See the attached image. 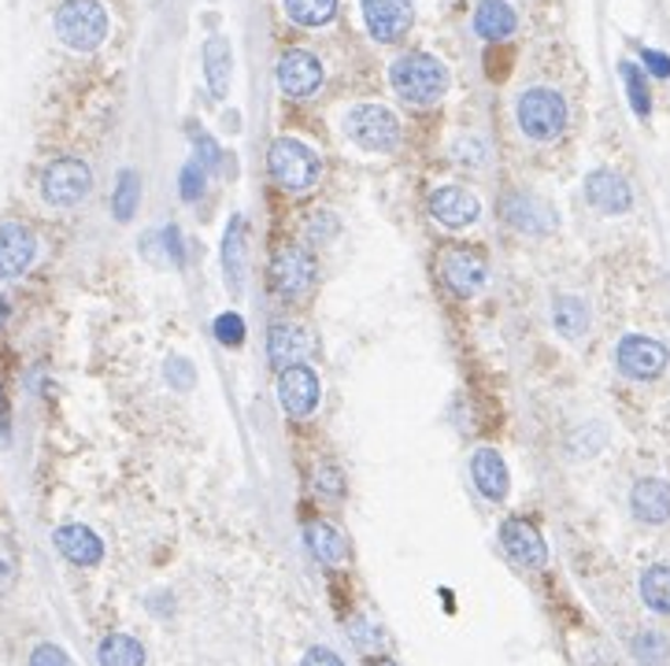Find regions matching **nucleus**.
<instances>
[{"label":"nucleus","instance_id":"f257e3e1","mask_svg":"<svg viewBox=\"0 0 670 666\" xmlns=\"http://www.w3.org/2000/svg\"><path fill=\"white\" fill-rule=\"evenodd\" d=\"M389 86L404 104L426 108L444 97V89H449V70H444L441 59L430 53H404L393 59Z\"/></svg>","mask_w":670,"mask_h":666},{"label":"nucleus","instance_id":"f03ea898","mask_svg":"<svg viewBox=\"0 0 670 666\" xmlns=\"http://www.w3.org/2000/svg\"><path fill=\"white\" fill-rule=\"evenodd\" d=\"M56 37L75 53H94L108 37V12L100 0H64L56 8Z\"/></svg>","mask_w":670,"mask_h":666},{"label":"nucleus","instance_id":"7ed1b4c3","mask_svg":"<svg viewBox=\"0 0 670 666\" xmlns=\"http://www.w3.org/2000/svg\"><path fill=\"white\" fill-rule=\"evenodd\" d=\"M267 164H271L274 181H278L282 189H289V193H308L322 175V164H319V156H315V148L304 145L297 137L274 141L267 153Z\"/></svg>","mask_w":670,"mask_h":666},{"label":"nucleus","instance_id":"20e7f679","mask_svg":"<svg viewBox=\"0 0 670 666\" xmlns=\"http://www.w3.org/2000/svg\"><path fill=\"white\" fill-rule=\"evenodd\" d=\"M515 115H519L523 134L530 141H552L560 137L567 126V100L556 93V89L534 86L519 97Z\"/></svg>","mask_w":670,"mask_h":666},{"label":"nucleus","instance_id":"39448f33","mask_svg":"<svg viewBox=\"0 0 670 666\" xmlns=\"http://www.w3.org/2000/svg\"><path fill=\"white\" fill-rule=\"evenodd\" d=\"M344 134H349L363 153H393L400 145V123L389 108L382 104H356L344 115Z\"/></svg>","mask_w":670,"mask_h":666},{"label":"nucleus","instance_id":"423d86ee","mask_svg":"<svg viewBox=\"0 0 670 666\" xmlns=\"http://www.w3.org/2000/svg\"><path fill=\"white\" fill-rule=\"evenodd\" d=\"M89 189H94V175H89V167L83 159H56V164L45 167L42 175V197L48 200L53 208H75L83 204L89 197Z\"/></svg>","mask_w":670,"mask_h":666},{"label":"nucleus","instance_id":"0eeeda50","mask_svg":"<svg viewBox=\"0 0 670 666\" xmlns=\"http://www.w3.org/2000/svg\"><path fill=\"white\" fill-rule=\"evenodd\" d=\"M618 370H623L626 378H637V381H652L667 370L670 363V352L667 345H659L652 337H641V333H629V337L618 341Z\"/></svg>","mask_w":670,"mask_h":666},{"label":"nucleus","instance_id":"6e6552de","mask_svg":"<svg viewBox=\"0 0 670 666\" xmlns=\"http://www.w3.org/2000/svg\"><path fill=\"white\" fill-rule=\"evenodd\" d=\"M360 8L371 37L382 45L400 42L415 19V0H360Z\"/></svg>","mask_w":670,"mask_h":666},{"label":"nucleus","instance_id":"1a4fd4ad","mask_svg":"<svg viewBox=\"0 0 670 666\" xmlns=\"http://www.w3.org/2000/svg\"><path fill=\"white\" fill-rule=\"evenodd\" d=\"M438 275L455 297H474L485 286V259L474 248H444L438 259Z\"/></svg>","mask_w":670,"mask_h":666},{"label":"nucleus","instance_id":"9d476101","mask_svg":"<svg viewBox=\"0 0 670 666\" xmlns=\"http://www.w3.org/2000/svg\"><path fill=\"white\" fill-rule=\"evenodd\" d=\"M37 256V237L23 222H4L0 226V281H15L26 275Z\"/></svg>","mask_w":670,"mask_h":666},{"label":"nucleus","instance_id":"9b49d317","mask_svg":"<svg viewBox=\"0 0 670 666\" xmlns=\"http://www.w3.org/2000/svg\"><path fill=\"white\" fill-rule=\"evenodd\" d=\"M278 86H282V93L293 100L311 97L315 89L322 86V64L308 53V48H289V53L278 59Z\"/></svg>","mask_w":670,"mask_h":666},{"label":"nucleus","instance_id":"f8f14e48","mask_svg":"<svg viewBox=\"0 0 670 666\" xmlns=\"http://www.w3.org/2000/svg\"><path fill=\"white\" fill-rule=\"evenodd\" d=\"M278 400L289 415H311L315 403H319V375L311 367H304V363H293L278 375Z\"/></svg>","mask_w":670,"mask_h":666},{"label":"nucleus","instance_id":"ddd939ff","mask_svg":"<svg viewBox=\"0 0 670 666\" xmlns=\"http://www.w3.org/2000/svg\"><path fill=\"white\" fill-rule=\"evenodd\" d=\"M501 544H504L507 559H515L526 570H541L545 563H548L545 537L530 526V522H523V519H507L504 522V526H501Z\"/></svg>","mask_w":670,"mask_h":666},{"label":"nucleus","instance_id":"4468645a","mask_svg":"<svg viewBox=\"0 0 670 666\" xmlns=\"http://www.w3.org/2000/svg\"><path fill=\"white\" fill-rule=\"evenodd\" d=\"M271 281H274V289L286 292V297H300V292L315 281L311 252L300 248V245L282 248L278 256H274V264H271Z\"/></svg>","mask_w":670,"mask_h":666},{"label":"nucleus","instance_id":"2eb2a0df","mask_svg":"<svg viewBox=\"0 0 670 666\" xmlns=\"http://www.w3.org/2000/svg\"><path fill=\"white\" fill-rule=\"evenodd\" d=\"M430 215L449 230H466L474 219L482 215V204L471 189L463 186H441L438 193L430 197Z\"/></svg>","mask_w":670,"mask_h":666},{"label":"nucleus","instance_id":"dca6fc26","mask_svg":"<svg viewBox=\"0 0 670 666\" xmlns=\"http://www.w3.org/2000/svg\"><path fill=\"white\" fill-rule=\"evenodd\" d=\"M585 200L604 215H626L629 204H634V193H629V181L615 170H593L585 178Z\"/></svg>","mask_w":670,"mask_h":666},{"label":"nucleus","instance_id":"f3484780","mask_svg":"<svg viewBox=\"0 0 670 666\" xmlns=\"http://www.w3.org/2000/svg\"><path fill=\"white\" fill-rule=\"evenodd\" d=\"M53 541H56V552L64 555L67 563H75V567H97V563L105 559V541L89 526H83V522L59 526Z\"/></svg>","mask_w":670,"mask_h":666},{"label":"nucleus","instance_id":"a211bd4d","mask_svg":"<svg viewBox=\"0 0 670 666\" xmlns=\"http://www.w3.org/2000/svg\"><path fill=\"white\" fill-rule=\"evenodd\" d=\"M629 508L648 526H663L670 519V486L663 478H641L629 492Z\"/></svg>","mask_w":670,"mask_h":666},{"label":"nucleus","instance_id":"6ab92c4d","mask_svg":"<svg viewBox=\"0 0 670 666\" xmlns=\"http://www.w3.org/2000/svg\"><path fill=\"white\" fill-rule=\"evenodd\" d=\"M471 474H474V486L485 500H504L507 489H512V474H507V463L501 459L496 448H479L471 459Z\"/></svg>","mask_w":670,"mask_h":666},{"label":"nucleus","instance_id":"aec40b11","mask_svg":"<svg viewBox=\"0 0 670 666\" xmlns=\"http://www.w3.org/2000/svg\"><path fill=\"white\" fill-rule=\"evenodd\" d=\"M245 252H249V230H245V219L233 215L227 234H222V248H219V259H222V275H227V286L230 292H241V275H245Z\"/></svg>","mask_w":670,"mask_h":666},{"label":"nucleus","instance_id":"412c9836","mask_svg":"<svg viewBox=\"0 0 670 666\" xmlns=\"http://www.w3.org/2000/svg\"><path fill=\"white\" fill-rule=\"evenodd\" d=\"M504 219L512 222V226L526 230V234H545V230L556 226L552 211H548V204H541L537 197H526V193H515V197H504Z\"/></svg>","mask_w":670,"mask_h":666},{"label":"nucleus","instance_id":"4be33fe9","mask_svg":"<svg viewBox=\"0 0 670 666\" xmlns=\"http://www.w3.org/2000/svg\"><path fill=\"white\" fill-rule=\"evenodd\" d=\"M515 26H519V15L507 0H482L479 12H474V30L485 42H504V37L515 34Z\"/></svg>","mask_w":670,"mask_h":666},{"label":"nucleus","instance_id":"5701e85b","mask_svg":"<svg viewBox=\"0 0 670 666\" xmlns=\"http://www.w3.org/2000/svg\"><path fill=\"white\" fill-rule=\"evenodd\" d=\"M308 348H311V337L300 326H289V322L274 326L271 337H267L271 363H274V367H282V370L293 367V363H300L304 356H308Z\"/></svg>","mask_w":670,"mask_h":666},{"label":"nucleus","instance_id":"b1692460","mask_svg":"<svg viewBox=\"0 0 670 666\" xmlns=\"http://www.w3.org/2000/svg\"><path fill=\"white\" fill-rule=\"evenodd\" d=\"M205 75H208V89L211 97H227L230 93V75H233V56H230V42L227 37H211L205 45Z\"/></svg>","mask_w":670,"mask_h":666},{"label":"nucleus","instance_id":"393cba45","mask_svg":"<svg viewBox=\"0 0 670 666\" xmlns=\"http://www.w3.org/2000/svg\"><path fill=\"white\" fill-rule=\"evenodd\" d=\"M100 666H145V648L130 633H108L97 648Z\"/></svg>","mask_w":670,"mask_h":666},{"label":"nucleus","instance_id":"a878e982","mask_svg":"<svg viewBox=\"0 0 670 666\" xmlns=\"http://www.w3.org/2000/svg\"><path fill=\"white\" fill-rule=\"evenodd\" d=\"M304 537H308V548L315 552V559L327 563V567H338L344 559V537L338 526H330V522H311Z\"/></svg>","mask_w":670,"mask_h":666},{"label":"nucleus","instance_id":"bb28decb","mask_svg":"<svg viewBox=\"0 0 670 666\" xmlns=\"http://www.w3.org/2000/svg\"><path fill=\"white\" fill-rule=\"evenodd\" d=\"M552 322H556V330H560L563 337H582V333L589 330V308H585V300L560 297V300H556V308H552Z\"/></svg>","mask_w":670,"mask_h":666},{"label":"nucleus","instance_id":"cd10ccee","mask_svg":"<svg viewBox=\"0 0 670 666\" xmlns=\"http://www.w3.org/2000/svg\"><path fill=\"white\" fill-rule=\"evenodd\" d=\"M641 600L656 614H670V567H648L641 574Z\"/></svg>","mask_w":670,"mask_h":666},{"label":"nucleus","instance_id":"c85d7f7f","mask_svg":"<svg viewBox=\"0 0 670 666\" xmlns=\"http://www.w3.org/2000/svg\"><path fill=\"white\" fill-rule=\"evenodd\" d=\"M333 12L338 0H286V15L300 26H327Z\"/></svg>","mask_w":670,"mask_h":666},{"label":"nucleus","instance_id":"c756f323","mask_svg":"<svg viewBox=\"0 0 670 666\" xmlns=\"http://www.w3.org/2000/svg\"><path fill=\"white\" fill-rule=\"evenodd\" d=\"M138 197H141V178L134 170H123L119 175V186H116V219H130L138 211Z\"/></svg>","mask_w":670,"mask_h":666},{"label":"nucleus","instance_id":"7c9ffc66","mask_svg":"<svg viewBox=\"0 0 670 666\" xmlns=\"http://www.w3.org/2000/svg\"><path fill=\"white\" fill-rule=\"evenodd\" d=\"M623 82H626V93H629V104H634L637 115H648L652 111V100H648V82L641 75V67L637 64H623Z\"/></svg>","mask_w":670,"mask_h":666},{"label":"nucleus","instance_id":"2f4dec72","mask_svg":"<svg viewBox=\"0 0 670 666\" xmlns=\"http://www.w3.org/2000/svg\"><path fill=\"white\" fill-rule=\"evenodd\" d=\"M15 581H19V548L12 537L0 533V600L15 589Z\"/></svg>","mask_w":670,"mask_h":666},{"label":"nucleus","instance_id":"473e14b6","mask_svg":"<svg viewBox=\"0 0 670 666\" xmlns=\"http://www.w3.org/2000/svg\"><path fill=\"white\" fill-rule=\"evenodd\" d=\"M30 666H75V659L59 648V644H37L34 652H30Z\"/></svg>","mask_w":670,"mask_h":666},{"label":"nucleus","instance_id":"72a5a7b5","mask_svg":"<svg viewBox=\"0 0 670 666\" xmlns=\"http://www.w3.org/2000/svg\"><path fill=\"white\" fill-rule=\"evenodd\" d=\"M200 193H205V167L193 159L182 167V200H200Z\"/></svg>","mask_w":670,"mask_h":666},{"label":"nucleus","instance_id":"f704fd0d","mask_svg":"<svg viewBox=\"0 0 670 666\" xmlns=\"http://www.w3.org/2000/svg\"><path fill=\"white\" fill-rule=\"evenodd\" d=\"M241 333H245V322H241V315H233V311L216 319V337L222 345H241Z\"/></svg>","mask_w":670,"mask_h":666},{"label":"nucleus","instance_id":"c9c22d12","mask_svg":"<svg viewBox=\"0 0 670 666\" xmlns=\"http://www.w3.org/2000/svg\"><path fill=\"white\" fill-rule=\"evenodd\" d=\"M349 633H352V641L360 644V652H382V633L374 630L367 619H356V622H352Z\"/></svg>","mask_w":670,"mask_h":666},{"label":"nucleus","instance_id":"e433bc0d","mask_svg":"<svg viewBox=\"0 0 670 666\" xmlns=\"http://www.w3.org/2000/svg\"><path fill=\"white\" fill-rule=\"evenodd\" d=\"M637 652H641L645 663H663L667 659V641L659 633H641L637 637Z\"/></svg>","mask_w":670,"mask_h":666},{"label":"nucleus","instance_id":"4c0bfd02","mask_svg":"<svg viewBox=\"0 0 670 666\" xmlns=\"http://www.w3.org/2000/svg\"><path fill=\"white\" fill-rule=\"evenodd\" d=\"M193 145H197V164L200 167H219V145L205 130H193Z\"/></svg>","mask_w":670,"mask_h":666},{"label":"nucleus","instance_id":"58836bf2","mask_svg":"<svg viewBox=\"0 0 670 666\" xmlns=\"http://www.w3.org/2000/svg\"><path fill=\"white\" fill-rule=\"evenodd\" d=\"M300 666H344V659H341L338 652H330V648H322V644H315V648L304 652Z\"/></svg>","mask_w":670,"mask_h":666},{"label":"nucleus","instance_id":"ea45409f","mask_svg":"<svg viewBox=\"0 0 670 666\" xmlns=\"http://www.w3.org/2000/svg\"><path fill=\"white\" fill-rule=\"evenodd\" d=\"M167 378H171V386H175V389H189L193 386V367L186 359H171L167 363Z\"/></svg>","mask_w":670,"mask_h":666},{"label":"nucleus","instance_id":"a19ab883","mask_svg":"<svg viewBox=\"0 0 670 666\" xmlns=\"http://www.w3.org/2000/svg\"><path fill=\"white\" fill-rule=\"evenodd\" d=\"M641 59L648 64V70H652V75H659V78H670V59H667L663 53H656V48H645Z\"/></svg>","mask_w":670,"mask_h":666},{"label":"nucleus","instance_id":"79ce46f5","mask_svg":"<svg viewBox=\"0 0 670 666\" xmlns=\"http://www.w3.org/2000/svg\"><path fill=\"white\" fill-rule=\"evenodd\" d=\"M8 433H12V408H8V397L0 392V444H8Z\"/></svg>","mask_w":670,"mask_h":666},{"label":"nucleus","instance_id":"37998d69","mask_svg":"<svg viewBox=\"0 0 670 666\" xmlns=\"http://www.w3.org/2000/svg\"><path fill=\"white\" fill-rule=\"evenodd\" d=\"M164 241H167L171 259H175V264H182V241H178V230H175V226H167V230H164Z\"/></svg>","mask_w":670,"mask_h":666},{"label":"nucleus","instance_id":"c03bdc74","mask_svg":"<svg viewBox=\"0 0 670 666\" xmlns=\"http://www.w3.org/2000/svg\"><path fill=\"white\" fill-rule=\"evenodd\" d=\"M322 489H327V492H341V474L333 478L330 470H322Z\"/></svg>","mask_w":670,"mask_h":666},{"label":"nucleus","instance_id":"a18cd8bd","mask_svg":"<svg viewBox=\"0 0 670 666\" xmlns=\"http://www.w3.org/2000/svg\"><path fill=\"white\" fill-rule=\"evenodd\" d=\"M4 319H8V304H4V297H0V326H4Z\"/></svg>","mask_w":670,"mask_h":666},{"label":"nucleus","instance_id":"49530a36","mask_svg":"<svg viewBox=\"0 0 670 666\" xmlns=\"http://www.w3.org/2000/svg\"><path fill=\"white\" fill-rule=\"evenodd\" d=\"M378 666H397V663H378Z\"/></svg>","mask_w":670,"mask_h":666}]
</instances>
